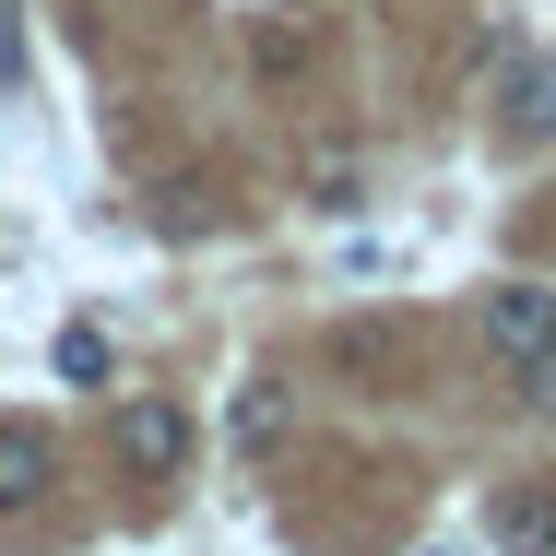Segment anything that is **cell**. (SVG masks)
I'll return each mask as SVG.
<instances>
[{
  "label": "cell",
  "instance_id": "6da1fadb",
  "mask_svg": "<svg viewBox=\"0 0 556 556\" xmlns=\"http://www.w3.org/2000/svg\"><path fill=\"white\" fill-rule=\"evenodd\" d=\"M108 450H118L130 485H178V473H190V415H178L166 391H130L118 427H108Z\"/></svg>",
  "mask_w": 556,
  "mask_h": 556
},
{
  "label": "cell",
  "instance_id": "7a4b0ae2",
  "mask_svg": "<svg viewBox=\"0 0 556 556\" xmlns=\"http://www.w3.org/2000/svg\"><path fill=\"white\" fill-rule=\"evenodd\" d=\"M485 355L521 379L533 355H556V285H497L485 296Z\"/></svg>",
  "mask_w": 556,
  "mask_h": 556
},
{
  "label": "cell",
  "instance_id": "3957f363",
  "mask_svg": "<svg viewBox=\"0 0 556 556\" xmlns=\"http://www.w3.org/2000/svg\"><path fill=\"white\" fill-rule=\"evenodd\" d=\"M497 130H509V142H556V48H521V60H509Z\"/></svg>",
  "mask_w": 556,
  "mask_h": 556
},
{
  "label": "cell",
  "instance_id": "277c9868",
  "mask_svg": "<svg viewBox=\"0 0 556 556\" xmlns=\"http://www.w3.org/2000/svg\"><path fill=\"white\" fill-rule=\"evenodd\" d=\"M48 485H60V439L36 415H0V509H36Z\"/></svg>",
  "mask_w": 556,
  "mask_h": 556
},
{
  "label": "cell",
  "instance_id": "5b68a950",
  "mask_svg": "<svg viewBox=\"0 0 556 556\" xmlns=\"http://www.w3.org/2000/svg\"><path fill=\"white\" fill-rule=\"evenodd\" d=\"M497 556H556V497L545 485H509L497 497Z\"/></svg>",
  "mask_w": 556,
  "mask_h": 556
},
{
  "label": "cell",
  "instance_id": "8992f818",
  "mask_svg": "<svg viewBox=\"0 0 556 556\" xmlns=\"http://www.w3.org/2000/svg\"><path fill=\"white\" fill-rule=\"evenodd\" d=\"M48 367H60L72 391H108V379H118V343L96 332V320H60V343H48Z\"/></svg>",
  "mask_w": 556,
  "mask_h": 556
},
{
  "label": "cell",
  "instance_id": "52a82bcc",
  "mask_svg": "<svg viewBox=\"0 0 556 556\" xmlns=\"http://www.w3.org/2000/svg\"><path fill=\"white\" fill-rule=\"evenodd\" d=\"M285 415H296V403H285V379H249V391H237V415H225V427H237V450H249V462H261V450L285 439Z\"/></svg>",
  "mask_w": 556,
  "mask_h": 556
},
{
  "label": "cell",
  "instance_id": "ba28073f",
  "mask_svg": "<svg viewBox=\"0 0 556 556\" xmlns=\"http://www.w3.org/2000/svg\"><path fill=\"white\" fill-rule=\"evenodd\" d=\"M308 202H320V214H355V166H343V154L308 166Z\"/></svg>",
  "mask_w": 556,
  "mask_h": 556
},
{
  "label": "cell",
  "instance_id": "9c48e42d",
  "mask_svg": "<svg viewBox=\"0 0 556 556\" xmlns=\"http://www.w3.org/2000/svg\"><path fill=\"white\" fill-rule=\"evenodd\" d=\"M509 391H521V403H533V415H545V427H556V355H533V367H521Z\"/></svg>",
  "mask_w": 556,
  "mask_h": 556
},
{
  "label": "cell",
  "instance_id": "30bf717a",
  "mask_svg": "<svg viewBox=\"0 0 556 556\" xmlns=\"http://www.w3.org/2000/svg\"><path fill=\"white\" fill-rule=\"evenodd\" d=\"M0 96H24V24H12V0H0Z\"/></svg>",
  "mask_w": 556,
  "mask_h": 556
}]
</instances>
